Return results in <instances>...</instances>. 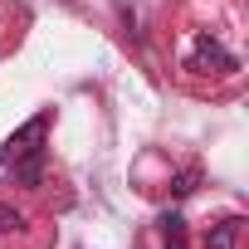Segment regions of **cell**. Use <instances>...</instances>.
<instances>
[{
  "instance_id": "1",
  "label": "cell",
  "mask_w": 249,
  "mask_h": 249,
  "mask_svg": "<svg viewBox=\"0 0 249 249\" xmlns=\"http://www.w3.org/2000/svg\"><path fill=\"white\" fill-rule=\"evenodd\" d=\"M44 132H49V117H30L25 127L0 147V166H20V161L39 166V142H44Z\"/></svg>"
},
{
  "instance_id": "2",
  "label": "cell",
  "mask_w": 249,
  "mask_h": 249,
  "mask_svg": "<svg viewBox=\"0 0 249 249\" xmlns=\"http://www.w3.org/2000/svg\"><path fill=\"white\" fill-rule=\"evenodd\" d=\"M234 234H239V220H220L215 234L205 239V249H234Z\"/></svg>"
},
{
  "instance_id": "3",
  "label": "cell",
  "mask_w": 249,
  "mask_h": 249,
  "mask_svg": "<svg viewBox=\"0 0 249 249\" xmlns=\"http://www.w3.org/2000/svg\"><path fill=\"white\" fill-rule=\"evenodd\" d=\"M161 230H166V244H161V249H186V220H181V215H166Z\"/></svg>"
}]
</instances>
